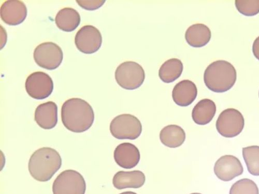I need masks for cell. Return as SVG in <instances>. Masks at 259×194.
I'll return each instance as SVG.
<instances>
[{
	"label": "cell",
	"instance_id": "6da1fadb",
	"mask_svg": "<svg viewBox=\"0 0 259 194\" xmlns=\"http://www.w3.org/2000/svg\"><path fill=\"white\" fill-rule=\"evenodd\" d=\"M61 120L65 127L74 133H82L89 130L95 120L92 106L78 98L65 102L61 108Z\"/></svg>",
	"mask_w": 259,
	"mask_h": 194
},
{
	"label": "cell",
	"instance_id": "7a4b0ae2",
	"mask_svg": "<svg viewBox=\"0 0 259 194\" xmlns=\"http://www.w3.org/2000/svg\"><path fill=\"white\" fill-rule=\"evenodd\" d=\"M62 165V159L57 151L50 147L37 149L31 156L28 169L31 176L39 182L50 180Z\"/></svg>",
	"mask_w": 259,
	"mask_h": 194
},
{
	"label": "cell",
	"instance_id": "3957f363",
	"mask_svg": "<svg viewBox=\"0 0 259 194\" xmlns=\"http://www.w3.org/2000/svg\"><path fill=\"white\" fill-rule=\"evenodd\" d=\"M237 73L232 64L224 60L212 62L206 69L204 81L206 87L214 93H225L234 85Z\"/></svg>",
	"mask_w": 259,
	"mask_h": 194
},
{
	"label": "cell",
	"instance_id": "277c9868",
	"mask_svg": "<svg viewBox=\"0 0 259 194\" xmlns=\"http://www.w3.org/2000/svg\"><path fill=\"white\" fill-rule=\"evenodd\" d=\"M115 77L120 87L127 90H135L143 84L145 73L140 64L135 61H127L118 66Z\"/></svg>",
	"mask_w": 259,
	"mask_h": 194
},
{
	"label": "cell",
	"instance_id": "5b68a950",
	"mask_svg": "<svg viewBox=\"0 0 259 194\" xmlns=\"http://www.w3.org/2000/svg\"><path fill=\"white\" fill-rule=\"evenodd\" d=\"M112 135L118 140H135L142 132V125L136 116L128 114L118 115L114 118L110 124Z\"/></svg>",
	"mask_w": 259,
	"mask_h": 194
},
{
	"label": "cell",
	"instance_id": "8992f818",
	"mask_svg": "<svg viewBox=\"0 0 259 194\" xmlns=\"http://www.w3.org/2000/svg\"><path fill=\"white\" fill-rule=\"evenodd\" d=\"M85 180L77 171L69 169L61 172L53 185L54 194H84Z\"/></svg>",
	"mask_w": 259,
	"mask_h": 194
},
{
	"label": "cell",
	"instance_id": "52a82bcc",
	"mask_svg": "<svg viewBox=\"0 0 259 194\" xmlns=\"http://www.w3.org/2000/svg\"><path fill=\"white\" fill-rule=\"evenodd\" d=\"M244 125L242 114L234 109H228L223 111L217 121L219 133L227 138L239 136L242 132Z\"/></svg>",
	"mask_w": 259,
	"mask_h": 194
},
{
	"label": "cell",
	"instance_id": "ba28073f",
	"mask_svg": "<svg viewBox=\"0 0 259 194\" xmlns=\"http://www.w3.org/2000/svg\"><path fill=\"white\" fill-rule=\"evenodd\" d=\"M33 57L35 62L43 69L54 70L60 66L63 58L61 48L55 43L46 42L36 47Z\"/></svg>",
	"mask_w": 259,
	"mask_h": 194
},
{
	"label": "cell",
	"instance_id": "9c48e42d",
	"mask_svg": "<svg viewBox=\"0 0 259 194\" xmlns=\"http://www.w3.org/2000/svg\"><path fill=\"white\" fill-rule=\"evenodd\" d=\"M25 88L31 97L36 100H42L49 97L53 93L54 83L48 74L37 72L27 78Z\"/></svg>",
	"mask_w": 259,
	"mask_h": 194
},
{
	"label": "cell",
	"instance_id": "30bf717a",
	"mask_svg": "<svg viewBox=\"0 0 259 194\" xmlns=\"http://www.w3.org/2000/svg\"><path fill=\"white\" fill-rule=\"evenodd\" d=\"M75 43L80 52L88 54L98 51L102 44V37L100 31L93 26H84L76 33Z\"/></svg>",
	"mask_w": 259,
	"mask_h": 194
},
{
	"label": "cell",
	"instance_id": "8fae6325",
	"mask_svg": "<svg viewBox=\"0 0 259 194\" xmlns=\"http://www.w3.org/2000/svg\"><path fill=\"white\" fill-rule=\"evenodd\" d=\"M243 171L240 161L232 155L222 157L215 162L214 166L215 176L224 181H231L243 174Z\"/></svg>",
	"mask_w": 259,
	"mask_h": 194
},
{
	"label": "cell",
	"instance_id": "7c38bea8",
	"mask_svg": "<svg viewBox=\"0 0 259 194\" xmlns=\"http://www.w3.org/2000/svg\"><path fill=\"white\" fill-rule=\"evenodd\" d=\"M27 13V7L23 2L15 0L4 3L0 10L2 20L10 26H17L23 23Z\"/></svg>",
	"mask_w": 259,
	"mask_h": 194
},
{
	"label": "cell",
	"instance_id": "4fadbf2b",
	"mask_svg": "<svg viewBox=\"0 0 259 194\" xmlns=\"http://www.w3.org/2000/svg\"><path fill=\"white\" fill-rule=\"evenodd\" d=\"M114 160L120 167L124 169L135 167L140 161V153L139 149L134 144L123 143L115 149Z\"/></svg>",
	"mask_w": 259,
	"mask_h": 194
},
{
	"label": "cell",
	"instance_id": "5bb4252c",
	"mask_svg": "<svg viewBox=\"0 0 259 194\" xmlns=\"http://www.w3.org/2000/svg\"><path fill=\"white\" fill-rule=\"evenodd\" d=\"M34 119L42 128L50 130L56 126L58 122V106L53 101L39 105L35 111Z\"/></svg>",
	"mask_w": 259,
	"mask_h": 194
},
{
	"label": "cell",
	"instance_id": "9a60e30c",
	"mask_svg": "<svg viewBox=\"0 0 259 194\" xmlns=\"http://www.w3.org/2000/svg\"><path fill=\"white\" fill-rule=\"evenodd\" d=\"M198 95L197 86L189 80L179 82L172 92V98L178 105L188 106L196 100Z\"/></svg>",
	"mask_w": 259,
	"mask_h": 194
},
{
	"label": "cell",
	"instance_id": "2e32d148",
	"mask_svg": "<svg viewBox=\"0 0 259 194\" xmlns=\"http://www.w3.org/2000/svg\"><path fill=\"white\" fill-rule=\"evenodd\" d=\"M146 177L141 171H120L114 175L113 184L118 189L127 188H139L145 184Z\"/></svg>",
	"mask_w": 259,
	"mask_h": 194
},
{
	"label": "cell",
	"instance_id": "e0dca14e",
	"mask_svg": "<svg viewBox=\"0 0 259 194\" xmlns=\"http://www.w3.org/2000/svg\"><path fill=\"white\" fill-rule=\"evenodd\" d=\"M211 33L209 28L202 24H194L188 28L185 39L188 44L194 48H201L209 42Z\"/></svg>",
	"mask_w": 259,
	"mask_h": 194
},
{
	"label": "cell",
	"instance_id": "ac0fdd59",
	"mask_svg": "<svg viewBox=\"0 0 259 194\" xmlns=\"http://www.w3.org/2000/svg\"><path fill=\"white\" fill-rule=\"evenodd\" d=\"M217 112V105L211 100L204 99L200 101L194 107L192 118L194 122L199 125L209 123Z\"/></svg>",
	"mask_w": 259,
	"mask_h": 194
},
{
	"label": "cell",
	"instance_id": "d6986e66",
	"mask_svg": "<svg viewBox=\"0 0 259 194\" xmlns=\"http://www.w3.org/2000/svg\"><path fill=\"white\" fill-rule=\"evenodd\" d=\"M55 23L58 28L65 32L75 30L80 23V16L78 12L70 8H64L57 13Z\"/></svg>",
	"mask_w": 259,
	"mask_h": 194
},
{
	"label": "cell",
	"instance_id": "ffe728a7",
	"mask_svg": "<svg viewBox=\"0 0 259 194\" xmlns=\"http://www.w3.org/2000/svg\"><path fill=\"white\" fill-rule=\"evenodd\" d=\"M160 139L165 146L176 148L181 146L184 143L186 134L180 126L170 124L162 129L160 133Z\"/></svg>",
	"mask_w": 259,
	"mask_h": 194
},
{
	"label": "cell",
	"instance_id": "44dd1931",
	"mask_svg": "<svg viewBox=\"0 0 259 194\" xmlns=\"http://www.w3.org/2000/svg\"><path fill=\"white\" fill-rule=\"evenodd\" d=\"M183 69V63L180 59L170 58L162 64L159 71V76L165 83L174 82L181 77Z\"/></svg>",
	"mask_w": 259,
	"mask_h": 194
},
{
	"label": "cell",
	"instance_id": "7402d4cb",
	"mask_svg": "<svg viewBox=\"0 0 259 194\" xmlns=\"http://www.w3.org/2000/svg\"><path fill=\"white\" fill-rule=\"evenodd\" d=\"M243 156L249 173L253 176H259V146L243 148Z\"/></svg>",
	"mask_w": 259,
	"mask_h": 194
},
{
	"label": "cell",
	"instance_id": "603a6c76",
	"mask_svg": "<svg viewBox=\"0 0 259 194\" xmlns=\"http://www.w3.org/2000/svg\"><path fill=\"white\" fill-rule=\"evenodd\" d=\"M230 194H259V191L254 181L249 179H243L233 184Z\"/></svg>",
	"mask_w": 259,
	"mask_h": 194
},
{
	"label": "cell",
	"instance_id": "cb8c5ba5",
	"mask_svg": "<svg viewBox=\"0 0 259 194\" xmlns=\"http://www.w3.org/2000/svg\"><path fill=\"white\" fill-rule=\"evenodd\" d=\"M235 7L242 14L252 16L259 13V0L257 1H235Z\"/></svg>",
	"mask_w": 259,
	"mask_h": 194
},
{
	"label": "cell",
	"instance_id": "d4e9b609",
	"mask_svg": "<svg viewBox=\"0 0 259 194\" xmlns=\"http://www.w3.org/2000/svg\"><path fill=\"white\" fill-rule=\"evenodd\" d=\"M76 3L84 10L94 11L101 7L105 1L104 0V1H79V0H77Z\"/></svg>",
	"mask_w": 259,
	"mask_h": 194
},
{
	"label": "cell",
	"instance_id": "484cf974",
	"mask_svg": "<svg viewBox=\"0 0 259 194\" xmlns=\"http://www.w3.org/2000/svg\"><path fill=\"white\" fill-rule=\"evenodd\" d=\"M252 52L256 58L259 60V36L253 42Z\"/></svg>",
	"mask_w": 259,
	"mask_h": 194
},
{
	"label": "cell",
	"instance_id": "4316f807",
	"mask_svg": "<svg viewBox=\"0 0 259 194\" xmlns=\"http://www.w3.org/2000/svg\"><path fill=\"white\" fill-rule=\"evenodd\" d=\"M119 194H138L134 191H124Z\"/></svg>",
	"mask_w": 259,
	"mask_h": 194
},
{
	"label": "cell",
	"instance_id": "83f0119b",
	"mask_svg": "<svg viewBox=\"0 0 259 194\" xmlns=\"http://www.w3.org/2000/svg\"><path fill=\"white\" fill-rule=\"evenodd\" d=\"M191 194H201L200 193H197V192H194V193H192Z\"/></svg>",
	"mask_w": 259,
	"mask_h": 194
},
{
	"label": "cell",
	"instance_id": "f1b7e54d",
	"mask_svg": "<svg viewBox=\"0 0 259 194\" xmlns=\"http://www.w3.org/2000/svg\"><path fill=\"white\" fill-rule=\"evenodd\" d=\"M258 95H259V93H258Z\"/></svg>",
	"mask_w": 259,
	"mask_h": 194
}]
</instances>
